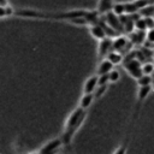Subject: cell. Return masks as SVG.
I'll list each match as a JSON object with an SVG mask.
<instances>
[{"mask_svg": "<svg viewBox=\"0 0 154 154\" xmlns=\"http://www.w3.org/2000/svg\"><path fill=\"white\" fill-rule=\"evenodd\" d=\"M146 40L148 43L150 45H154V28L153 29H149L146 34Z\"/></svg>", "mask_w": 154, "mask_h": 154, "instance_id": "28", "label": "cell"}, {"mask_svg": "<svg viewBox=\"0 0 154 154\" xmlns=\"http://www.w3.org/2000/svg\"><path fill=\"white\" fill-rule=\"evenodd\" d=\"M141 14V17H144V18H148V17H154V5H148L146 6L144 8L140 10L138 12Z\"/></svg>", "mask_w": 154, "mask_h": 154, "instance_id": "18", "label": "cell"}, {"mask_svg": "<svg viewBox=\"0 0 154 154\" xmlns=\"http://www.w3.org/2000/svg\"><path fill=\"white\" fill-rule=\"evenodd\" d=\"M94 99H95L94 94H83V96L79 100V107H82L83 109H88L91 106Z\"/></svg>", "mask_w": 154, "mask_h": 154, "instance_id": "14", "label": "cell"}, {"mask_svg": "<svg viewBox=\"0 0 154 154\" xmlns=\"http://www.w3.org/2000/svg\"><path fill=\"white\" fill-rule=\"evenodd\" d=\"M152 90V85H147V87H138V91H137V100H136V107H135V112H134V119L137 118L141 108H142V105L146 100V97L149 95Z\"/></svg>", "mask_w": 154, "mask_h": 154, "instance_id": "6", "label": "cell"}, {"mask_svg": "<svg viewBox=\"0 0 154 154\" xmlns=\"http://www.w3.org/2000/svg\"><path fill=\"white\" fill-rule=\"evenodd\" d=\"M136 82H137V85L138 87H147V85H152L153 78H152V76L143 75L142 77H140L138 79H136Z\"/></svg>", "mask_w": 154, "mask_h": 154, "instance_id": "17", "label": "cell"}, {"mask_svg": "<svg viewBox=\"0 0 154 154\" xmlns=\"http://www.w3.org/2000/svg\"><path fill=\"white\" fill-rule=\"evenodd\" d=\"M113 51V38L112 37H106L101 41H99L97 46V58L99 60H103L107 58V55Z\"/></svg>", "mask_w": 154, "mask_h": 154, "instance_id": "5", "label": "cell"}, {"mask_svg": "<svg viewBox=\"0 0 154 154\" xmlns=\"http://www.w3.org/2000/svg\"><path fill=\"white\" fill-rule=\"evenodd\" d=\"M152 89H153V90H154V82H153V83H152Z\"/></svg>", "mask_w": 154, "mask_h": 154, "instance_id": "31", "label": "cell"}, {"mask_svg": "<svg viewBox=\"0 0 154 154\" xmlns=\"http://www.w3.org/2000/svg\"><path fill=\"white\" fill-rule=\"evenodd\" d=\"M106 59H108L113 65H119V64H122V63L124 61V57L122 55V53L116 52V51H112V52L107 55Z\"/></svg>", "mask_w": 154, "mask_h": 154, "instance_id": "15", "label": "cell"}, {"mask_svg": "<svg viewBox=\"0 0 154 154\" xmlns=\"http://www.w3.org/2000/svg\"><path fill=\"white\" fill-rule=\"evenodd\" d=\"M135 29L141 30V31H144L146 29H148L147 28V24H146V19L143 17H140V18L136 19V22H135Z\"/></svg>", "mask_w": 154, "mask_h": 154, "instance_id": "22", "label": "cell"}, {"mask_svg": "<svg viewBox=\"0 0 154 154\" xmlns=\"http://www.w3.org/2000/svg\"><path fill=\"white\" fill-rule=\"evenodd\" d=\"M14 16H19L23 18H31V19H49V12H42L32 8H19L16 10Z\"/></svg>", "mask_w": 154, "mask_h": 154, "instance_id": "4", "label": "cell"}, {"mask_svg": "<svg viewBox=\"0 0 154 154\" xmlns=\"http://www.w3.org/2000/svg\"><path fill=\"white\" fill-rule=\"evenodd\" d=\"M14 12L16 10L11 6V5H7V6H0V18L1 19H5L6 17H10V16H14Z\"/></svg>", "mask_w": 154, "mask_h": 154, "instance_id": "16", "label": "cell"}, {"mask_svg": "<svg viewBox=\"0 0 154 154\" xmlns=\"http://www.w3.org/2000/svg\"><path fill=\"white\" fill-rule=\"evenodd\" d=\"M125 12H126V14H135V13L140 12V10L137 8V6L135 5L134 1H130V2H125Z\"/></svg>", "mask_w": 154, "mask_h": 154, "instance_id": "19", "label": "cell"}, {"mask_svg": "<svg viewBox=\"0 0 154 154\" xmlns=\"http://www.w3.org/2000/svg\"><path fill=\"white\" fill-rule=\"evenodd\" d=\"M113 12L117 16L126 14V12H125V4H123V2H116L114 6H113Z\"/></svg>", "mask_w": 154, "mask_h": 154, "instance_id": "20", "label": "cell"}, {"mask_svg": "<svg viewBox=\"0 0 154 154\" xmlns=\"http://www.w3.org/2000/svg\"><path fill=\"white\" fill-rule=\"evenodd\" d=\"M99 87V75L89 76L83 84V94H94Z\"/></svg>", "mask_w": 154, "mask_h": 154, "instance_id": "9", "label": "cell"}, {"mask_svg": "<svg viewBox=\"0 0 154 154\" xmlns=\"http://www.w3.org/2000/svg\"><path fill=\"white\" fill-rule=\"evenodd\" d=\"M88 111L83 109L82 107H76L67 117L66 122H65V126H64V131L61 134V138L64 142V146H70L75 135L77 134V131L81 129L82 124L84 123L85 118H87Z\"/></svg>", "mask_w": 154, "mask_h": 154, "instance_id": "1", "label": "cell"}, {"mask_svg": "<svg viewBox=\"0 0 154 154\" xmlns=\"http://www.w3.org/2000/svg\"><path fill=\"white\" fill-rule=\"evenodd\" d=\"M108 76H109V82H111V83H116V82H118V81L120 79V73H119V71L116 70V69H113V70L108 73Z\"/></svg>", "mask_w": 154, "mask_h": 154, "instance_id": "25", "label": "cell"}, {"mask_svg": "<svg viewBox=\"0 0 154 154\" xmlns=\"http://www.w3.org/2000/svg\"><path fill=\"white\" fill-rule=\"evenodd\" d=\"M109 83V76L107 75H101L99 76V85H108Z\"/></svg>", "mask_w": 154, "mask_h": 154, "instance_id": "27", "label": "cell"}, {"mask_svg": "<svg viewBox=\"0 0 154 154\" xmlns=\"http://www.w3.org/2000/svg\"><path fill=\"white\" fill-rule=\"evenodd\" d=\"M7 5H10V2L7 1V0H0V6L2 7V6H7Z\"/></svg>", "mask_w": 154, "mask_h": 154, "instance_id": "29", "label": "cell"}, {"mask_svg": "<svg viewBox=\"0 0 154 154\" xmlns=\"http://www.w3.org/2000/svg\"><path fill=\"white\" fill-rule=\"evenodd\" d=\"M29 154H40L38 152H31V153H29Z\"/></svg>", "mask_w": 154, "mask_h": 154, "instance_id": "30", "label": "cell"}, {"mask_svg": "<svg viewBox=\"0 0 154 154\" xmlns=\"http://www.w3.org/2000/svg\"><path fill=\"white\" fill-rule=\"evenodd\" d=\"M63 146H64V142H63L61 136L55 137V138H52L48 142H46L38 149V153L40 154H58Z\"/></svg>", "mask_w": 154, "mask_h": 154, "instance_id": "3", "label": "cell"}, {"mask_svg": "<svg viewBox=\"0 0 154 154\" xmlns=\"http://www.w3.org/2000/svg\"><path fill=\"white\" fill-rule=\"evenodd\" d=\"M89 32H90V35H91L94 38H96V40H99V41H101V40L106 38V37H108L107 34H106V30H105V28H103V25H102V23H101V20H99L97 23L90 24V25H89Z\"/></svg>", "mask_w": 154, "mask_h": 154, "instance_id": "8", "label": "cell"}, {"mask_svg": "<svg viewBox=\"0 0 154 154\" xmlns=\"http://www.w3.org/2000/svg\"><path fill=\"white\" fill-rule=\"evenodd\" d=\"M142 71H143V75L152 76V75L154 73V64L150 63V61L142 64Z\"/></svg>", "mask_w": 154, "mask_h": 154, "instance_id": "21", "label": "cell"}, {"mask_svg": "<svg viewBox=\"0 0 154 154\" xmlns=\"http://www.w3.org/2000/svg\"><path fill=\"white\" fill-rule=\"evenodd\" d=\"M114 1L113 0H99L97 1V8H96V12L99 14H106L108 12H112L113 11V6H114Z\"/></svg>", "mask_w": 154, "mask_h": 154, "instance_id": "11", "label": "cell"}, {"mask_svg": "<svg viewBox=\"0 0 154 154\" xmlns=\"http://www.w3.org/2000/svg\"><path fill=\"white\" fill-rule=\"evenodd\" d=\"M107 87H108V85H99V87H97V89H96V90H95V93H94L95 99H100V97L106 93Z\"/></svg>", "mask_w": 154, "mask_h": 154, "instance_id": "26", "label": "cell"}, {"mask_svg": "<svg viewBox=\"0 0 154 154\" xmlns=\"http://www.w3.org/2000/svg\"><path fill=\"white\" fill-rule=\"evenodd\" d=\"M146 37V34H144V31H141V30H136V31H132L131 34H130V36H129V38H130V41H131V43L134 45H141V43H143L144 42V38Z\"/></svg>", "mask_w": 154, "mask_h": 154, "instance_id": "13", "label": "cell"}, {"mask_svg": "<svg viewBox=\"0 0 154 154\" xmlns=\"http://www.w3.org/2000/svg\"><path fill=\"white\" fill-rule=\"evenodd\" d=\"M134 2H135V5L137 6L138 10H142V8H144L146 6L152 5V4L154 2V0H134Z\"/></svg>", "mask_w": 154, "mask_h": 154, "instance_id": "24", "label": "cell"}, {"mask_svg": "<svg viewBox=\"0 0 154 154\" xmlns=\"http://www.w3.org/2000/svg\"><path fill=\"white\" fill-rule=\"evenodd\" d=\"M114 65L108 60V59H103L97 65V69H96V75L101 76V75H107L112 70H113Z\"/></svg>", "mask_w": 154, "mask_h": 154, "instance_id": "12", "label": "cell"}, {"mask_svg": "<svg viewBox=\"0 0 154 154\" xmlns=\"http://www.w3.org/2000/svg\"><path fill=\"white\" fill-rule=\"evenodd\" d=\"M128 45H132V43H131L130 38L126 36H117L113 38V51H116V52L120 53V52L125 51Z\"/></svg>", "mask_w": 154, "mask_h": 154, "instance_id": "10", "label": "cell"}, {"mask_svg": "<svg viewBox=\"0 0 154 154\" xmlns=\"http://www.w3.org/2000/svg\"><path fill=\"white\" fill-rule=\"evenodd\" d=\"M123 66H124V70L135 79H138L140 77L143 76L142 63L136 58L130 59V60H125L123 63Z\"/></svg>", "mask_w": 154, "mask_h": 154, "instance_id": "2", "label": "cell"}, {"mask_svg": "<svg viewBox=\"0 0 154 154\" xmlns=\"http://www.w3.org/2000/svg\"><path fill=\"white\" fill-rule=\"evenodd\" d=\"M128 143H129V137L114 150L113 154H126V150H128Z\"/></svg>", "mask_w": 154, "mask_h": 154, "instance_id": "23", "label": "cell"}, {"mask_svg": "<svg viewBox=\"0 0 154 154\" xmlns=\"http://www.w3.org/2000/svg\"><path fill=\"white\" fill-rule=\"evenodd\" d=\"M112 29H114L118 34H120V32H123L124 31V26H123V24H122V22H120V18H119V16H117L113 11L112 12H108V13H106L105 14V19H103Z\"/></svg>", "mask_w": 154, "mask_h": 154, "instance_id": "7", "label": "cell"}]
</instances>
